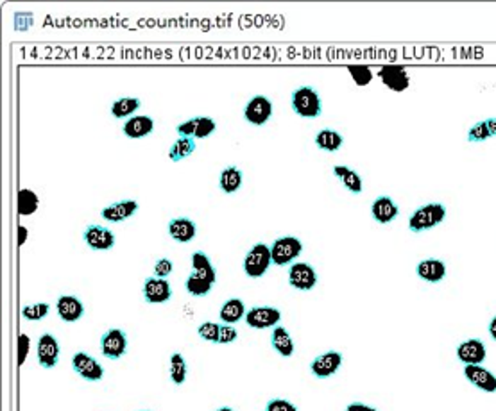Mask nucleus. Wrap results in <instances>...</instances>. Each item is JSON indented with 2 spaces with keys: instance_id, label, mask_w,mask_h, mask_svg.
<instances>
[{
  "instance_id": "nucleus-23",
  "label": "nucleus",
  "mask_w": 496,
  "mask_h": 411,
  "mask_svg": "<svg viewBox=\"0 0 496 411\" xmlns=\"http://www.w3.org/2000/svg\"><path fill=\"white\" fill-rule=\"evenodd\" d=\"M168 234H171L172 240L178 242V244H188V242L194 240L195 234H197V225H195V222H192L190 218H174V220H171V224H168Z\"/></svg>"
},
{
  "instance_id": "nucleus-25",
  "label": "nucleus",
  "mask_w": 496,
  "mask_h": 411,
  "mask_svg": "<svg viewBox=\"0 0 496 411\" xmlns=\"http://www.w3.org/2000/svg\"><path fill=\"white\" fill-rule=\"evenodd\" d=\"M246 304L242 302V299H228L224 304L221 306V311H219V316H221L222 324H237L242 318H246Z\"/></svg>"
},
{
  "instance_id": "nucleus-27",
  "label": "nucleus",
  "mask_w": 496,
  "mask_h": 411,
  "mask_svg": "<svg viewBox=\"0 0 496 411\" xmlns=\"http://www.w3.org/2000/svg\"><path fill=\"white\" fill-rule=\"evenodd\" d=\"M142 107V100L137 97H122V99H117L110 107V113L113 114V119L124 120L134 117L138 109Z\"/></svg>"
},
{
  "instance_id": "nucleus-26",
  "label": "nucleus",
  "mask_w": 496,
  "mask_h": 411,
  "mask_svg": "<svg viewBox=\"0 0 496 411\" xmlns=\"http://www.w3.org/2000/svg\"><path fill=\"white\" fill-rule=\"evenodd\" d=\"M333 174H335L337 179L344 184V188H346L347 191H352V193L355 195L362 193L364 190L362 177H360L353 168L344 167V165H337V167H333Z\"/></svg>"
},
{
  "instance_id": "nucleus-14",
  "label": "nucleus",
  "mask_w": 496,
  "mask_h": 411,
  "mask_svg": "<svg viewBox=\"0 0 496 411\" xmlns=\"http://www.w3.org/2000/svg\"><path fill=\"white\" fill-rule=\"evenodd\" d=\"M340 365H342V355L337 352V350H330V352H325V355L312 359L310 372L319 379H326V377H332L333 374H337Z\"/></svg>"
},
{
  "instance_id": "nucleus-33",
  "label": "nucleus",
  "mask_w": 496,
  "mask_h": 411,
  "mask_svg": "<svg viewBox=\"0 0 496 411\" xmlns=\"http://www.w3.org/2000/svg\"><path fill=\"white\" fill-rule=\"evenodd\" d=\"M40 198L33 190H20L18 191V215L29 217L38 210Z\"/></svg>"
},
{
  "instance_id": "nucleus-22",
  "label": "nucleus",
  "mask_w": 496,
  "mask_h": 411,
  "mask_svg": "<svg viewBox=\"0 0 496 411\" xmlns=\"http://www.w3.org/2000/svg\"><path fill=\"white\" fill-rule=\"evenodd\" d=\"M154 131V120L147 114H134L131 119L124 122L122 133L131 140H138V138L149 136Z\"/></svg>"
},
{
  "instance_id": "nucleus-3",
  "label": "nucleus",
  "mask_w": 496,
  "mask_h": 411,
  "mask_svg": "<svg viewBox=\"0 0 496 411\" xmlns=\"http://www.w3.org/2000/svg\"><path fill=\"white\" fill-rule=\"evenodd\" d=\"M290 106L301 119H317L323 111L319 93L310 86H299L298 90H294L290 95Z\"/></svg>"
},
{
  "instance_id": "nucleus-30",
  "label": "nucleus",
  "mask_w": 496,
  "mask_h": 411,
  "mask_svg": "<svg viewBox=\"0 0 496 411\" xmlns=\"http://www.w3.org/2000/svg\"><path fill=\"white\" fill-rule=\"evenodd\" d=\"M194 153H195L194 138L180 136L174 143H172L171 149H168V160H171L172 163H178V161L181 160H187V157L192 156Z\"/></svg>"
},
{
  "instance_id": "nucleus-20",
  "label": "nucleus",
  "mask_w": 496,
  "mask_h": 411,
  "mask_svg": "<svg viewBox=\"0 0 496 411\" xmlns=\"http://www.w3.org/2000/svg\"><path fill=\"white\" fill-rule=\"evenodd\" d=\"M56 311L63 322L72 324V322H77V320L83 318L84 306L83 302L77 297H74V295H62V297L56 301Z\"/></svg>"
},
{
  "instance_id": "nucleus-13",
  "label": "nucleus",
  "mask_w": 496,
  "mask_h": 411,
  "mask_svg": "<svg viewBox=\"0 0 496 411\" xmlns=\"http://www.w3.org/2000/svg\"><path fill=\"white\" fill-rule=\"evenodd\" d=\"M457 358L458 362L464 363L466 365H482L484 359L488 358V350H485V345L482 340L478 338H471L466 340V342H461L457 345Z\"/></svg>"
},
{
  "instance_id": "nucleus-17",
  "label": "nucleus",
  "mask_w": 496,
  "mask_h": 411,
  "mask_svg": "<svg viewBox=\"0 0 496 411\" xmlns=\"http://www.w3.org/2000/svg\"><path fill=\"white\" fill-rule=\"evenodd\" d=\"M382 83L389 88L391 92H405L408 86H410V77H408V72L403 68V66L398 65H386L382 66V70L378 72Z\"/></svg>"
},
{
  "instance_id": "nucleus-4",
  "label": "nucleus",
  "mask_w": 496,
  "mask_h": 411,
  "mask_svg": "<svg viewBox=\"0 0 496 411\" xmlns=\"http://www.w3.org/2000/svg\"><path fill=\"white\" fill-rule=\"evenodd\" d=\"M271 265H272L271 247H267L265 244L253 245L251 251H249L244 258V272L248 278H253V279L264 278V275L267 274Z\"/></svg>"
},
{
  "instance_id": "nucleus-11",
  "label": "nucleus",
  "mask_w": 496,
  "mask_h": 411,
  "mask_svg": "<svg viewBox=\"0 0 496 411\" xmlns=\"http://www.w3.org/2000/svg\"><path fill=\"white\" fill-rule=\"evenodd\" d=\"M142 293H144L145 302H149V304H163V302L171 301L172 286L168 282V279H161L154 275V278L145 279Z\"/></svg>"
},
{
  "instance_id": "nucleus-6",
  "label": "nucleus",
  "mask_w": 496,
  "mask_h": 411,
  "mask_svg": "<svg viewBox=\"0 0 496 411\" xmlns=\"http://www.w3.org/2000/svg\"><path fill=\"white\" fill-rule=\"evenodd\" d=\"M272 117V102L265 95H256L246 104L244 119L246 122L255 127H262L271 120Z\"/></svg>"
},
{
  "instance_id": "nucleus-37",
  "label": "nucleus",
  "mask_w": 496,
  "mask_h": 411,
  "mask_svg": "<svg viewBox=\"0 0 496 411\" xmlns=\"http://www.w3.org/2000/svg\"><path fill=\"white\" fill-rule=\"evenodd\" d=\"M215 129H217V124H215L214 119H210V117H197V127H195L194 138H199V140L208 138L210 134L215 133Z\"/></svg>"
},
{
  "instance_id": "nucleus-5",
  "label": "nucleus",
  "mask_w": 496,
  "mask_h": 411,
  "mask_svg": "<svg viewBox=\"0 0 496 411\" xmlns=\"http://www.w3.org/2000/svg\"><path fill=\"white\" fill-rule=\"evenodd\" d=\"M303 252V242L296 237H282L278 240L272 242L271 254L272 263L276 267H285V265H292L296 259L301 256Z\"/></svg>"
},
{
  "instance_id": "nucleus-36",
  "label": "nucleus",
  "mask_w": 496,
  "mask_h": 411,
  "mask_svg": "<svg viewBox=\"0 0 496 411\" xmlns=\"http://www.w3.org/2000/svg\"><path fill=\"white\" fill-rule=\"evenodd\" d=\"M219 333H221V324L215 322H202L197 328V335L210 343H219Z\"/></svg>"
},
{
  "instance_id": "nucleus-2",
  "label": "nucleus",
  "mask_w": 496,
  "mask_h": 411,
  "mask_svg": "<svg viewBox=\"0 0 496 411\" xmlns=\"http://www.w3.org/2000/svg\"><path fill=\"white\" fill-rule=\"evenodd\" d=\"M444 218H446V208L443 204H439V202H430V204L417 208L410 215V218H408V229L413 232L428 231V229H434L439 224H443Z\"/></svg>"
},
{
  "instance_id": "nucleus-9",
  "label": "nucleus",
  "mask_w": 496,
  "mask_h": 411,
  "mask_svg": "<svg viewBox=\"0 0 496 411\" xmlns=\"http://www.w3.org/2000/svg\"><path fill=\"white\" fill-rule=\"evenodd\" d=\"M289 285L299 292H310L317 285V274L308 263H292L289 268Z\"/></svg>"
},
{
  "instance_id": "nucleus-44",
  "label": "nucleus",
  "mask_w": 496,
  "mask_h": 411,
  "mask_svg": "<svg viewBox=\"0 0 496 411\" xmlns=\"http://www.w3.org/2000/svg\"><path fill=\"white\" fill-rule=\"evenodd\" d=\"M346 411H378V410H376V407H373V406H367V404L353 403V404H350V406L346 407Z\"/></svg>"
},
{
  "instance_id": "nucleus-10",
  "label": "nucleus",
  "mask_w": 496,
  "mask_h": 411,
  "mask_svg": "<svg viewBox=\"0 0 496 411\" xmlns=\"http://www.w3.org/2000/svg\"><path fill=\"white\" fill-rule=\"evenodd\" d=\"M59 352H62V347H59L56 336L49 335V333L40 336L38 347H36V358H38L40 367L47 370L54 369L59 362Z\"/></svg>"
},
{
  "instance_id": "nucleus-1",
  "label": "nucleus",
  "mask_w": 496,
  "mask_h": 411,
  "mask_svg": "<svg viewBox=\"0 0 496 411\" xmlns=\"http://www.w3.org/2000/svg\"><path fill=\"white\" fill-rule=\"evenodd\" d=\"M217 281V272L210 258L202 251L192 254V274L187 278L185 288L192 297H204L214 288Z\"/></svg>"
},
{
  "instance_id": "nucleus-43",
  "label": "nucleus",
  "mask_w": 496,
  "mask_h": 411,
  "mask_svg": "<svg viewBox=\"0 0 496 411\" xmlns=\"http://www.w3.org/2000/svg\"><path fill=\"white\" fill-rule=\"evenodd\" d=\"M195 127H197V119H190V120H187V122L180 124V126L176 127V131H178V134H180V136L194 138Z\"/></svg>"
},
{
  "instance_id": "nucleus-18",
  "label": "nucleus",
  "mask_w": 496,
  "mask_h": 411,
  "mask_svg": "<svg viewBox=\"0 0 496 411\" xmlns=\"http://www.w3.org/2000/svg\"><path fill=\"white\" fill-rule=\"evenodd\" d=\"M138 208H140V206H138L137 201L127 198V201H119L111 206H106V208L100 211V215H103L104 220L111 222V224H119V222H124L133 217L138 211Z\"/></svg>"
},
{
  "instance_id": "nucleus-46",
  "label": "nucleus",
  "mask_w": 496,
  "mask_h": 411,
  "mask_svg": "<svg viewBox=\"0 0 496 411\" xmlns=\"http://www.w3.org/2000/svg\"><path fill=\"white\" fill-rule=\"evenodd\" d=\"M489 335L496 342V316H492L491 322H489Z\"/></svg>"
},
{
  "instance_id": "nucleus-19",
  "label": "nucleus",
  "mask_w": 496,
  "mask_h": 411,
  "mask_svg": "<svg viewBox=\"0 0 496 411\" xmlns=\"http://www.w3.org/2000/svg\"><path fill=\"white\" fill-rule=\"evenodd\" d=\"M416 274L417 278L423 279V281L437 285V282H441L446 278V265H444V261H441V259L427 258L417 263Z\"/></svg>"
},
{
  "instance_id": "nucleus-24",
  "label": "nucleus",
  "mask_w": 496,
  "mask_h": 411,
  "mask_svg": "<svg viewBox=\"0 0 496 411\" xmlns=\"http://www.w3.org/2000/svg\"><path fill=\"white\" fill-rule=\"evenodd\" d=\"M271 343L282 358H290V356L294 355V340H292L290 333L287 331L285 328H282V326H276V328L272 329Z\"/></svg>"
},
{
  "instance_id": "nucleus-42",
  "label": "nucleus",
  "mask_w": 496,
  "mask_h": 411,
  "mask_svg": "<svg viewBox=\"0 0 496 411\" xmlns=\"http://www.w3.org/2000/svg\"><path fill=\"white\" fill-rule=\"evenodd\" d=\"M29 349H31V338L27 335L18 336V367L25 363L27 356H29Z\"/></svg>"
},
{
  "instance_id": "nucleus-15",
  "label": "nucleus",
  "mask_w": 496,
  "mask_h": 411,
  "mask_svg": "<svg viewBox=\"0 0 496 411\" xmlns=\"http://www.w3.org/2000/svg\"><path fill=\"white\" fill-rule=\"evenodd\" d=\"M464 377L470 381L475 388L482 390L485 393L496 392V376L482 365H466Z\"/></svg>"
},
{
  "instance_id": "nucleus-8",
  "label": "nucleus",
  "mask_w": 496,
  "mask_h": 411,
  "mask_svg": "<svg viewBox=\"0 0 496 411\" xmlns=\"http://www.w3.org/2000/svg\"><path fill=\"white\" fill-rule=\"evenodd\" d=\"M279 322H282V311L272 306H256L246 313V324L253 329H275Z\"/></svg>"
},
{
  "instance_id": "nucleus-35",
  "label": "nucleus",
  "mask_w": 496,
  "mask_h": 411,
  "mask_svg": "<svg viewBox=\"0 0 496 411\" xmlns=\"http://www.w3.org/2000/svg\"><path fill=\"white\" fill-rule=\"evenodd\" d=\"M347 70H350V76L353 77V81H355L359 86H367V84L373 81V72H371L369 66L353 65V66H347Z\"/></svg>"
},
{
  "instance_id": "nucleus-28",
  "label": "nucleus",
  "mask_w": 496,
  "mask_h": 411,
  "mask_svg": "<svg viewBox=\"0 0 496 411\" xmlns=\"http://www.w3.org/2000/svg\"><path fill=\"white\" fill-rule=\"evenodd\" d=\"M242 179H244V175H242L241 168L228 167L221 172V177H219V186H221V190L224 191V193L231 195V193H235V191L241 190Z\"/></svg>"
},
{
  "instance_id": "nucleus-38",
  "label": "nucleus",
  "mask_w": 496,
  "mask_h": 411,
  "mask_svg": "<svg viewBox=\"0 0 496 411\" xmlns=\"http://www.w3.org/2000/svg\"><path fill=\"white\" fill-rule=\"evenodd\" d=\"M35 23V15L31 11H16L15 16H13V25H15V31L22 32V31H29Z\"/></svg>"
},
{
  "instance_id": "nucleus-29",
  "label": "nucleus",
  "mask_w": 496,
  "mask_h": 411,
  "mask_svg": "<svg viewBox=\"0 0 496 411\" xmlns=\"http://www.w3.org/2000/svg\"><path fill=\"white\" fill-rule=\"evenodd\" d=\"M313 141H316L317 149L325 150V153H337L342 147L344 138L335 129H321L316 134V140Z\"/></svg>"
},
{
  "instance_id": "nucleus-16",
  "label": "nucleus",
  "mask_w": 496,
  "mask_h": 411,
  "mask_svg": "<svg viewBox=\"0 0 496 411\" xmlns=\"http://www.w3.org/2000/svg\"><path fill=\"white\" fill-rule=\"evenodd\" d=\"M83 238L92 251H110L115 247V234L103 225H88L84 229Z\"/></svg>"
},
{
  "instance_id": "nucleus-47",
  "label": "nucleus",
  "mask_w": 496,
  "mask_h": 411,
  "mask_svg": "<svg viewBox=\"0 0 496 411\" xmlns=\"http://www.w3.org/2000/svg\"><path fill=\"white\" fill-rule=\"evenodd\" d=\"M217 411H233V410H231V407H219Z\"/></svg>"
},
{
  "instance_id": "nucleus-32",
  "label": "nucleus",
  "mask_w": 496,
  "mask_h": 411,
  "mask_svg": "<svg viewBox=\"0 0 496 411\" xmlns=\"http://www.w3.org/2000/svg\"><path fill=\"white\" fill-rule=\"evenodd\" d=\"M187 362H185V358L180 352H174V355L171 356V359H168V376H171L172 383L181 386L185 381H187Z\"/></svg>"
},
{
  "instance_id": "nucleus-41",
  "label": "nucleus",
  "mask_w": 496,
  "mask_h": 411,
  "mask_svg": "<svg viewBox=\"0 0 496 411\" xmlns=\"http://www.w3.org/2000/svg\"><path fill=\"white\" fill-rule=\"evenodd\" d=\"M265 411H298V407L287 399H271L265 406Z\"/></svg>"
},
{
  "instance_id": "nucleus-21",
  "label": "nucleus",
  "mask_w": 496,
  "mask_h": 411,
  "mask_svg": "<svg viewBox=\"0 0 496 411\" xmlns=\"http://www.w3.org/2000/svg\"><path fill=\"white\" fill-rule=\"evenodd\" d=\"M371 215H373L374 222L386 225L391 224L400 215V208H398V204L393 198L383 195V197L374 198V202L371 204Z\"/></svg>"
},
{
  "instance_id": "nucleus-34",
  "label": "nucleus",
  "mask_w": 496,
  "mask_h": 411,
  "mask_svg": "<svg viewBox=\"0 0 496 411\" xmlns=\"http://www.w3.org/2000/svg\"><path fill=\"white\" fill-rule=\"evenodd\" d=\"M50 311V306L47 302H36V304H27L22 308V316L29 322H40L45 318Z\"/></svg>"
},
{
  "instance_id": "nucleus-39",
  "label": "nucleus",
  "mask_w": 496,
  "mask_h": 411,
  "mask_svg": "<svg viewBox=\"0 0 496 411\" xmlns=\"http://www.w3.org/2000/svg\"><path fill=\"white\" fill-rule=\"evenodd\" d=\"M174 270V263L168 258H160L156 263H154V275L161 279H167L168 275Z\"/></svg>"
},
{
  "instance_id": "nucleus-40",
  "label": "nucleus",
  "mask_w": 496,
  "mask_h": 411,
  "mask_svg": "<svg viewBox=\"0 0 496 411\" xmlns=\"http://www.w3.org/2000/svg\"><path fill=\"white\" fill-rule=\"evenodd\" d=\"M238 338V331L233 326L229 324H221V333H219V343H222V345H229V343H233L235 340Z\"/></svg>"
},
{
  "instance_id": "nucleus-45",
  "label": "nucleus",
  "mask_w": 496,
  "mask_h": 411,
  "mask_svg": "<svg viewBox=\"0 0 496 411\" xmlns=\"http://www.w3.org/2000/svg\"><path fill=\"white\" fill-rule=\"evenodd\" d=\"M27 237H29V231H27V227H23V225H18V245H20V247H22V245L25 244Z\"/></svg>"
},
{
  "instance_id": "nucleus-31",
  "label": "nucleus",
  "mask_w": 496,
  "mask_h": 411,
  "mask_svg": "<svg viewBox=\"0 0 496 411\" xmlns=\"http://www.w3.org/2000/svg\"><path fill=\"white\" fill-rule=\"evenodd\" d=\"M492 136H496V119L482 120L468 131V141H471V143H480V141L489 140Z\"/></svg>"
},
{
  "instance_id": "nucleus-7",
  "label": "nucleus",
  "mask_w": 496,
  "mask_h": 411,
  "mask_svg": "<svg viewBox=\"0 0 496 411\" xmlns=\"http://www.w3.org/2000/svg\"><path fill=\"white\" fill-rule=\"evenodd\" d=\"M100 352L108 359H120L127 352V336L122 329L111 328L100 338Z\"/></svg>"
},
{
  "instance_id": "nucleus-12",
  "label": "nucleus",
  "mask_w": 496,
  "mask_h": 411,
  "mask_svg": "<svg viewBox=\"0 0 496 411\" xmlns=\"http://www.w3.org/2000/svg\"><path fill=\"white\" fill-rule=\"evenodd\" d=\"M72 369L76 370V374H79L83 379L86 381H100L104 377V367L97 362L96 358H92L86 352H76L72 356Z\"/></svg>"
}]
</instances>
